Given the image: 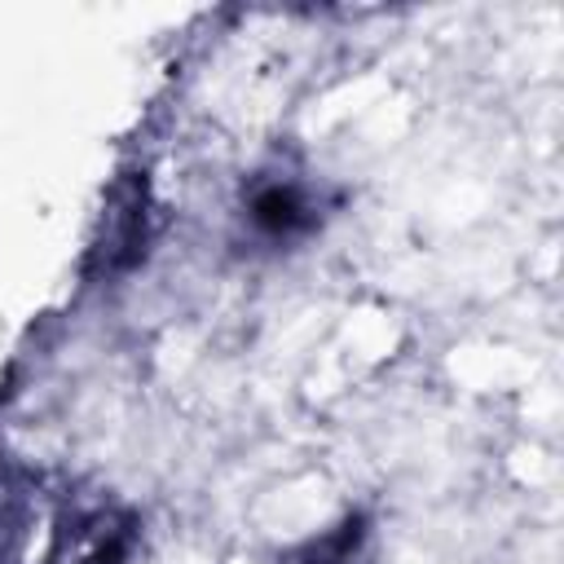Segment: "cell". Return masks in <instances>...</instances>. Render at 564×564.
I'll return each mask as SVG.
<instances>
[{"mask_svg":"<svg viewBox=\"0 0 564 564\" xmlns=\"http://www.w3.org/2000/svg\"><path fill=\"white\" fill-rule=\"evenodd\" d=\"M251 220L269 238H291V234H304L313 225V212L295 185H264L251 198Z\"/></svg>","mask_w":564,"mask_h":564,"instance_id":"6da1fadb","label":"cell"}]
</instances>
